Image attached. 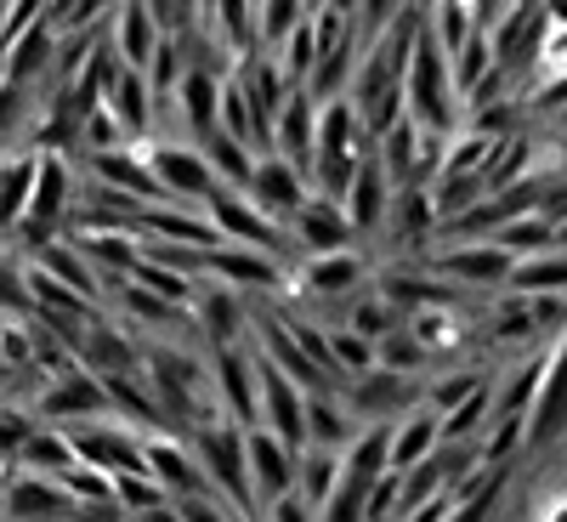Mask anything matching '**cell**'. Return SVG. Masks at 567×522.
I'll return each mask as SVG.
<instances>
[{
    "label": "cell",
    "mask_w": 567,
    "mask_h": 522,
    "mask_svg": "<svg viewBox=\"0 0 567 522\" xmlns=\"http://www.w3.org/2000/svg\"><path fill=\"white\" fill-rule=\"evenodd\" d=\"M187 443H194V460L205 471L210 500H221L239 522H261V505H256V489H250V432L245 426L216 420V426H199Z\"/></svg>",
    "instance_id": "6da1fadb"
},
{
    "label": "cell",
    "mask_w": 567,
    "mask_h": 522,
    "mask_svg": "<svg viewBox=\"0 0 567 522\" xmlns=\"http://www.w3.org/2000/svg\"><path fill=\"white\" fill-rule=\"evenodd\" d=\"M403 98H409V120H414L425 136H437V142H449V136L465 125V103H460V85H454V63H449V52L437 45L432 29H425L420 45H414Z\"/></svg>",
    "instance_id": "7a4b0ae2"
},
{
    "label": "cell",
    "mask_w": 567,
    "mask_h": 522,
    "mask_svg": "<svg viewBox=\"0 0 567 522\" xmlns=\"http://www.w3.org/2000/svg\"><path fill=\"white\" fill-rule=\"evenodd\" d=\"M58 432L74 443L80 465H97L109 478H136L148 471V454H142V432L125 426L120 414H97V420H74V426H58Z\"/></svg>",
    "instance_id": "3957f363"
},
{
    "label": "cell",
    "mask_w": 567,
    "mask_h": 522,
    "mask_svg": "<svg viewBox=\"0 0 567 522\" xmlns=\"http://www.w3.org/2000/svg\"><path fill=\"white\" fill-rule=\"evenodd\" d=\"M136 154L148 160L154 182L165 187V199L171 205H194L205 211V199L216 194V171L205 160V149H194V142H136Z\"/></svg>",
    "instance_id": "277c9868"
},
{
    "label": "cell",
    "mask_w": 567,
    "mask_h": 522,
    "mask_svg": "<svg viewBox=\"0 0 567 522\" xmlns=\"http://www.w3.org/2000/svg\"><path fill=\"white\" fill-rule=\"evenodd\" d=\"M341 403L352 409L358 426H398L409 409L425 403V381L420 375H392V369H369L358 381H347Z\"/></svg>",
    "instance_id": "5b68a950"
},
{
    "label": "cell",
    "mask_w": 567,
    "mask_h": 522,
    "mask_svg": "<svg viewBox=\"0 0 567 522\" xmlns=\"http://www.w3.org/2000/svg\"><path fill=\"white\" fill-rule=\"evenodd\" d=\"M425 267H432L443 284H454V290H465V296H499L505 284H511V273H516V262H511L494 239H477V245H443Z\"/></svg>",
    "instance_id": "8992f818"
},
{
    "label": "cell",
    "mask_w": 567,
    "mask_h": 522,
    "mask_svg": "<svg viewBox=\"0 0 567 522\" xmlns=\"http://www.w3.org/2000/svg\"><path fill=\"white\" fill-rule=\"evenodd\" d=\"M194 324H199V336L205 347H239L250 341V329H256V296H239L233 284L221 278H199V290H194Z\"/></svg>",
    "instance_id": "52a82bcc"
},
{
    "label": "cell",
    "mask_w": 567,
    "mask_h": 522,
    "mask_svg": "<svg viewBox=\"0 0 567 522\" xmlns=\"http://www.w3.org/2000/svg\"><path fill=\"white\" fill-rule=\"evenodd\" d=\"M210 375H216L221 414H227L233 426H245V432H256V426H261V369H256L250 341L216 347V352H210Z\"/></svg>",
    "instance_id": "ba28073f"
},
{
    "label": "cell",
    "mask_w": 567,
    "mask_h": 522,
    "mask_svg": "<svg viewBox=\"0 0 567 522\" xmlns=\"http://www.w3.org/2000/svg\"><path fill=\"white\" fill-rule=\"evenodd\" d=\"M250 352H256V369H261V432H272L278 443H290L301 454L307 449V392L278 364H267L256 341H250Z\"/></svg>",
    "instance_id": "9c48e42d"
},
{
    "label": "cell",
    "mask_w": 567,
    "mask_h": 522,
    "mask_svg": "<svg viewBox=\"0 0 567 522\" xmlns=\"http://www.w3.org/2000/svg\"><path fill=\"white\" fill-rule=\"evenodd\" d=\"M97 414H114V409H109L103 381L85 364L58 375V381H45V392L34 398V420L40 426H74V420H97Z\"/></svg>",
    "instance_id": "30bf717a"
},
{
    "label": "cell",
    "mask_w": 567,
    "mask_h": 522,
    "mask_svg": "<svg viewBox=\"0 0 567 522\" xmlns=\"http://www.w3.org/2000/svg\"><path fill=\"white\" fill-rule=\"evenodd\" d=\"M142 454H148V478L171 494V505L210 494V489H205V471H199V460H194V443H187V438L154 432V438H142Z\"/></svg>",
    "instance_id": "8fae6325"
},
{
    "label": "cell",
    "mask_w": 567,
    "mask_h": 522,
    "mask_svg": "<svg viewBox=\"0 0 567 522\" xmlns=\"http://www.w3.org/2000/svg\"><path fill=\"white\" fill-rule=\"evenodd\" d=\"M245 194H250L256 211H267L272 222L290 227V222L301 216V205L312 199V182H307L290 160H278V154H272V160H256V176H250Z\"/></svg>",
    "instance_id": "7c38bea8"
},
{
    "label": "cell",
    "mask_w": 567,
    "mask_h": 522,
    "mask_svg": "<svg viewBox=\"0 0 567 522\" xmlns=\"http://www.w3.org/2000/svg\"><path fill=\"white\" fill-rule=\"evenodd\" d=\"M74 199H80V160H69V154H40V176H34V205H29V222L69 233Z\"/></svg>",
    "instance_id": "4fadbf2b"
},
{
    "label": "cell",
    "mask_w": 567,
    "mask_h": 522,
    "mask_svg": "<svg viewBox=\"0 0 567 522\" xmlns=\"http://www.w3.org/2000/svg\"><path fill=\"white\" fill-rule=\"evenodd\" d=\"M296 465H301V454L256 426V432H250V489H256L261 522H267V511H272L284 494H296Z\"/></svg>",
    "instance_id": "5bb4252c"
},
{
    "label": "cell",
    "mask_w": 567,
    "mask_h": 522,
    "mask_svg": "<svg viewBox=\"0 0 567 522\" xmlns=\"http://www.w3.org/2000/svg\"><path fill=\"white\" fill-rule=\"evenodd\" d=\"M136 239H159V245H187V250H221V233L205 211L194 205H148L136 216Z\"/></svg>",
    "instance_id": "9a60e30c"
},
{
    "label": "cell",
    "mask_w": 567,
    "mask_h": 522,
    "mask_svg": "<svg viewBox=\"0 0 567 522\" xmlns=\"http://www.w3.org/2000/svg\"><path fill=\"white\" fill-rule=\"evenodd\" d=\"M290 233H296L301 256H336V250H358V239H352V222H347V205H336V199H318V194L301 205V216L290 222Z\"/></svg>",
    "instance_id": "2e32d148"
},
{
    "label": "cell",
    "mask_w": 567,
    "mask_h": 522,
    "mask_svg": "<svg viewBox=\"0 0 567 522\" xmlns=\"http://www.w3.org/2000/svg\"><path fill=\"white\" fill-rule=\"evenodd\" d=\"M34 176H40V149L34 142H18L12 154H0V233H7V239L29 222Z\"/></svg>",
    "instance_id": "e0dca14e"
},
{
    "label": "cell",
    "mask_w": 567,
    "mask_h": 522,
    "mask_svg": "<svg viewBox=\"0 0 567 522\" xmlns=\"http://www.w3.org/2000/svg\"><path fill=\"white\" fill-rule=\"evenodd\" d=\"M7 522H74V494L58 478L18 471V483L7 489Z\"/></svg>",
    "instance_id": "ac0fdd59"
},
{
    "label": "cell",
    "mask_w": 567,
    "mask_h": 522,
    "mask_svg": "<svg viewBox=\"0 0 567 522\" xmlns=\"http://www.w3.org/2000/svg\"><path fill=\"white\" fill-rule=\"evenodd\" d=\"M272 154L290 160L307 182H312V160H318V103L307 91H296L290 103H284L278 125H272Z\"/></svg>",
    "instance_id": "d6986e66"
},
{
    "label": "cell",
    "mask_w": 567,
    "mask_h": 522,
    "mask_svg": "<svg viewBox=\"0 0 567 522\" xmlns=\"http://www.w3.org/2000/svg\"><path fill=\"white\" fill-rule=\"evenodd\" d=\"M109 40H114V52H120L125 69H148L165 34H159V23L148 12V0H125V7H114V18H109Z\"/></svg>",
    "instance_id": "ffe728a7"
},
{
    "label": "cell",
    "mask_w": 567,
    "mask_h": 522,
    "mask_svg": "<svg viewBox=\"0 0 567 522\" xmlns=\"http://www.w3.org/2000/svg\"><path fill=\"white\" fill-rule=\"evenodd\" d=\"M131 142H154V85L142 69H120L114 85H109V103H103Z\"/></svg>",
    "instance_id": "44dd1931"
},
{
    "label": "cell",
    "mask_w": 567,
    "mask_h": 522,
    "mask_svg": "<svg viewBox=\"0 0 567 522\" xmlns=\"http://www.w3.org/2000/svg\"><path fill=\"white\" fill-rule=\"evenodd\" d=\"M341 478L363 494L381 478H392V426H358L352 449L341 454Z\"/></svg>",
    "instance_id": "7402d4cb"
},
{
    "label": "cell",
    "mask_w": 567,
    "mask_h": 522,
    "mask_svg": "<svg viewBox=\"0 0 567 522\" xmlns=\"http://www.w3.org/2000/svg\"><path fill=\"white\" fill-rule=\"evenodd\" d=\"M437 443H443V414L437 409H409L398 426H392V471L403 478V471H414L420 460H432L437 454Z\"/></svg>",
    "instance_id": "603a6c76"
},
{
    "label": "cell",
    "mask_w": 567,
    "mask_h": 522,
    "mask_svg": "<svg viewBox=\"0 0 567 522\" xmlns=\"http://www.w3.org/2000/svg\"><path fill=\"white\" fill-rule=\"evenodd\" d=\"M34 267H45L52 278H63L69 290H74V296H85L91 307H103V301H109V284H103V273H97V267H91V262L80 256V245H74V239L45 245V250L34 256Z\"/></svg>",
    "instance_id": "cb8c5ba5"
},
{
    "label": "cell",
    "mask_w": 567,
    "mask_h": 522,
    "mask_svg": "<svg viewBox=\"0 0 567 522\" xmlns=\"http://www.w3.org/2000/svg\"><path fill=\"white\" fill-rule=\"evenodd\" d=\"M358 438V420L352 409L341 403V392H323V398H307V449H329V454H347Z\"/></svg>",
    "instance_id": "d4e9b609"
},
{
    "label": "cell",
    "mask_w": 567,
    "mask_h": 522,
    "mask_svg": "<svg viewBox=\"0 0 567 522\" xmlns=\"http://www.w3.org/2000/svg\"><path fill=\"white\" fill-rule=\"evenodd\" d=\"M505 290H516V296H567V250H545V256L516 262Z\"/></svg>",
    "instance_id": "484cf974"
},
{
    "label": "cell",
    "mask_w": 567,
    "mask_h": 522,
    "mask_svg": "<svg viewBox=\"0 0 567 522\" xmlns=\"http://www.w3.org/2000/svg\"><path fill=\"white\" fill-rule=\"evenodd\" d=\"M199 149H205L216 182H221V187H239V194H245L250 176H256V154L245 149V142H239V136H227V131H216L210 142H199Z\"/></svg>",
    "instance_id": "4316f807"
},
{
    "label": "cell",
    "mask_w": 567,
    "mask_h": 522,
    "mask_svg": "<svg viewBox=\"0 0 567 522\" xmlns=\"http://www.w3.org/2000/svg\"><path fill=\"white\" fill-rule=\"evenodd\" d=\"M80 465V454H74V443L58 432V426H40V432L29 438V449H23V471H40V478H69V471Z\"/></svg>",
    "instance_id": "83f0119b"
},
{
    "label": "cell",
    "mask_w": 567,
    "mask_h": 522,
    "mask_svg": "<svg viewBox=\"0 0 567 522\" xmlns=\"http://www.w3.org/2000/svg\"><path fill=\"white\" fill-rule=\"evenodd\" d=\"M296 489L323 511L329 494L341 489V454H329V449H301V465H296Z\"/></svg>",
    "instance_id": "f1b7e54d"
},
{
    "label": "cell",
    "mask_w": 567,
    "mask_h": 522,
    "mask_svg": "<svg viewBox=\"0 0 567 522\" xmlns=\"http://www.w3.org/2000/svg\"><path fill=\"white\" fill-rule=\"evenodd\" d=\"M488 381H494V375H488ZM488 426H494V398H488V387H483L477 398H465L460 409L443 414V443H483Z\"/></svg>",
    "instance_id": "f546056e"
},
{
    "label": "cell",
    "mask_w": 567,
    "mask_h": 522,
    "mask_svg": "<svg viewBox=\"0 0 567 522\" xmlns=\"http://www.w3.org/2000/svg\"><path fill=\"white\" fill-rule=\"evenodd\" d=\"M494 245H499L511 262H528V256H545V250H556V227H550L545 216H523V222L499 227V233H494Z\"/></svg>",
    "instance_id": "4dcf8cb0"
},
{
    "label": "cell",
    "mask_w": 567,
    "mask_h": 522,
    "mask_svg": "<svg viewBox=\"0 0 567 522\" xmlns=\"http://www.w3.org/2000/svg\"><path fill=\"white\" fill-rule=\"evenodd\" d=\"M374 364L392 369V375H420V381L432 375V358H425V347H420V336H414L409 324H403V329H392V336H386L381 347H374Z\"/></svg>",
    "instance_id": "1f68e13d"
},
{
    "label": "cell",
    "mask_w": 567,
    "mask_h": 522,
    "mask_svg": "<svg viewBox=\"0 0 567 522\" xmlns=\"http://www.w3.org/2000/svg\"><path fill=\"white\" fill-rule=\"evenodd\" d=\"M114 500L125 505V516H131V522H148V516L171 511V494L148 478V471H136V478H114Z\"/></svg>",
    "instance_id": "d6a6232c"
},
{
    "label": "cell",
    "mask_w": 567,
    "mask_h": 522,
    "mask_svg": "<svg viewBox=\"0 0 567 522\" xmlns=\"http://www.w3.org/2000/svg\"><path fill=\"white\" fill-rule=\"evenodd\" d=\"M425 29H432L437 45L454 58L460 45L477 34V7H454V0H443V7H425Z\"/></svg>",
    "instance_id": "836d02e7"
},
{
    "label": "cell",
    "mask_w": 567,
    "mask_h": 522,
    "mask_svg": "<svg viewBox=\"0 0 567 522\" xmlns=\"http://www.w3.org/2000/svg\"><path fill=\"white\" fill-rule=\"evenodd\" d=\"M131 284H142L148 296H159V301H171V307H194V290H199V278H182V273H171V267H159V262H136Z\"/></svg>",
    "instance_id": "e575fe53"
},
{
    "label": "cell",
    "mask_w": 567,
    "mask_h": 522,
    "mask_svg": "<svg viewBox=\"0 0 567 522\" xmlns=\"http://www.w3.org/2000/svg\"><path fill=\"white\" fill-rule=\"evenodd\" d=\"M312 7H296V0H267V7H256V34H261V52H278L284 40H290L301 23H307Z\"/></svg>",
    "instance_id": "d590c367"
},
{
    "label": "cell",
    "mask_w": 567,
    "mask_h": 522,
    "mask_svg": "<svg viewBox=\"0 0 567 522\" xmlns=\"http://www.w3.org/2000/svg\"><path fill=\"white\" fill-rule=\"evenodd\" d=\"M221 131H227V136H239L245 149L256 154V114H250V98H245L239 74L221 80Z\"/></svg>",
    "instance_id": "8d00e7d4"
},
{
    "label": "cell",
    "mask_w": 567,
    "mask_h": 522,
    "mask_svg": "<svg viewBox=\"0 0 567 522\" xmlns=\"http://www.w3.org/2000/svg\"><path fill=\"white\" fill-rule=\"evenodd\" d=\"M63 489L74 494V505H97V500H114V478H109V471H97V465H74L69 478H63Z\"/></svg>",
    "instance_id": "74e56055"
},
{
    "label": "cell",
    "mask_w": 567,
    "mask_h": 522,
    "mask_svg": "<svg viewBox=\"0 0 567 522\" xmlns=\"http://www.w3.org/2000/svg\"><path fill=\"white\" fill-rule=\"evenodd\" d=\"M318 522H369V494L341 478V489L329 494V505L318 511Z\"/></svg>",
    "instance_id": "f35d334b"
},
{
    "label": "cell",
    "mask_w": 567,
    "mask_h": 522,
    "mask_svg": "<svg viewBox=\"0 0 567 522\" xmlns=\"http://www.w3.org/2000/svg\"><path fill=\"white\" fill-rule=\"evenodd\" d=\"M176 511H182V522H239V516H233L221 500H210V494H199V500H182Z\"/></svg>",
    "instance_id": "ab89813d"
},
{
    "label": "cell",
    "mask_w": 567,
    "mask_h": 522,
    "mask_svg": "<svg viewBox=\"0 0 567 522\" xmlns=\"http://www.w3.org/2000/svg\"><path fill=\"white\" fill-rule=\"evenodd\" d=\"M267 522H318V505L296 489V494H284V500L267 511Z\"/></svg>",
    "instance_id": "60d3db41"
},
{
    "label": "cell",
    "mask_w": 567,
    "mask_h": 522,
    "mask_svg": "<svg viewBox=\"0 0 567 522\" xmlns=\"http://www.w3.org/2000/svg\"><path fill=\"white\" fill-rule=\"evenodd\" d=\"M74 522H131L120 500H97V505H74Z\"/></svg>",
    "instance_id": "b9f144b4"
},
{
    "label": "cell",
    "mask_w": 567,
    "mask_h": 522,
    "mask_svg": "<svg viewBox=\"0 0 567 522\" xmlns=\"http://www.w3.org/2000/svg\"><path fill=\"white\" fill-rule=\"evenodd\" d=\"M556 250H567V222L556 227Z\"/></svg>",
    "instance_id": "7bdbcfd3"
},
{
    "label": "cell",
    "mask_w": 567,
    "mask_h": 522,
    "mask_svg": "<svg viewBox=\"0 0 567 522\" xmlns=\"http://www.w3.org/2000/svg\"><path fill=\"white\" fill-rule=\"evenodd\" d=\"M539 131H567V114H561V120H556V125H539Z\"/></svg>",
    "instance_id": "ee69618b"
}]
</instances>
